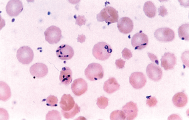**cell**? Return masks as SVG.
<instances>
[{
  "label": "cell",
  "mask_w": 189,
  "mask_h": 120,
  "mask_svg": "<svg viewBox=\"0 0 189 120\" xmlns=\"http://www.w3.org/2000/svg\"><path fill=\"white\" fill-rule=\"evenodd\" d=\"M148 40L147 36L142 32H138L132 37L131 45L135 50H141L147 45Z\"/></svg>",
  "instance_id": "cell-8"
},
{
  "label": "cell",
  "mask_w": 189,
  "mask_h": 120,
  "mask_svg": "<svg viewBox=\"0 0 189 120\" xmlns=\"http://www.w3.org/2000/svg\"><path fill=\"white\" fill-rule=\"evenodd\" d=\"M23 8V5L21 1L11 0L7 3L6 10V13L9 16L16 17L22 11Z\"/></svg>",
  "instance_id": "cell-7"
},
{
  "label": "cell",
  "mask_w": 189,
  "mask_h": 120,
  "mask_svg": "<svg viewBox=\"0 0 189 120\" xmlns=\"http://www.w3.org/2000/svg\"><path fill=\"white\" fill-rule=\"evenodd\" d=\"M187 51H186L182 53L181 59L184 64L188 67L189 52L188 51L187 52Z\"/></svg>",
  "instance_id": "cell-31"
},
{
  "label": "cell",
  "mask_w": 189,
  "mask_h": 120,
  "mask_svg": "<svg viewBox=\"0 0 189 120\" xmlns=\"http://www.w3.org/2000/svg\"><path fill=\"white\" fill-rule=\"evenodd\" d=\"M108 99L104 96H101L97 99L96 104L101 109H105L108 105Z\"/></svg>",
  "instance_id": "cell-27"
},
{
  "label": "cell",
  "mask_w": 189,
  "mask_h": 120,
  "mask_svg": "<svg viewBox=\"0 0 189 120\" xmlns=\"http://www.w3.org/2000/svg\"><path fill=\"white\" fill-rule=\"evenodd\" d=\"M72 72L68 67L63 68L60 72L59 80L61 82L67 86L71 83L72 81Z\"/></svg>",
  "instance_id": "cell-19"
},
{
  "label": "cell",
  "mask_w": 189,
  "mask_h": 120,
  "mask_svg": "<svg viewBox=\"0 0 189 120\" xmlns=\"http://www.w3.org/2000/svg\"><path fill=\"white\" fill-rule=\"evenodd\" d=\"M45 40L50 44H56L62 37L60 29L55 26H51L47 29L44 32Z\"/></svg>",
  "instance_id": "cell-5"
},
{
  "label": "cell",
  "mask_w": 189,
  "mask_h": 120,
  "mask_svg": "<svg viewBox=\"0 0 189 120\" xmlns=\"http://www.w3.org/2000/svg\"><path fill=\"white\" fill-rule=\"evenodd\" d=\"M117 26L120 32L127 34L131 32L133 25L132 20L130 18L124 17L121 18L118 22Z\"/></svg>",
  "instance_id": "cell-15"
},
{
  "label": "cell",
  "mask_w": 189,
  "mask_h": 120,
  "mask_svg": "<svg viewBox=\"0 0 189 120\" xmlns=\"http://www.w3.org/2000/svg\"><path fill=\"white\" fill-rule=\"evenodd\" d=\"M172 101L176 106L181 108L184 107L186 104L188 102V98L185 93L180 92L176 93L174 96Z\"/></svg>",
  "instance_id": "cell-20"
},
{
  "label": "cell",
  "mask_w": 189,
  "mask_h": 120,
  "mask_svg": "<svg viewBox=\"0 0 189 120\" xmlns=\"http://www.w3.org/2000/svg\"><path fill=\"white\" fill-rule=\"evenodd\" d=\"M122 110L125 114L126 120H133L137 116L138 109L137 105L132 101L127 103L122 107Z\"/></svg>",
  "instance_id": "cell-16"
},
{
  "label": "cell",
  "mask_w": 189,
  "mask_h": 120,
  "mask_svg": "<svg viewBox=\"0 0 189 120\" xmlns=\"http://www.w3.org/2000/svg\"><path fill=\"white\" fill-rule=\"evenodd\" d=\"M148 55L149 57L152 61L155 63L157 65H159V61L156 56L153 54L150 53H148Z\"/></svg>",
  "instance_id": "cell-35"
},
{
  "label": "cell",
  "mask_w": 189,
  "mask_h": 120,
  "mask_svg": "<svg viewBox=\"0 0 189 120\" xmlns=\"http://www.w3.org/2000/svg\"><path fill=\"white\" fill-rule=\"evenodd\" d=\"M87 87L86 81L83 78H79L74 80L71 85V88L74 95L80 96L87 91Z\"/></svg>",
  "instance_id": "cell-11"
},
{
  "label": "cell",
  "mask_w": 189,
  "mask_h": 120,
  "mask_svg": "<svg viewBox=\"0 0 189 120\" xmlns=\"http://www.w3.org/2000/svg\"><path fill=\"white\" fill-rule=\"evenodd\" d=\"M110 119L112 120H123L126 119V116L123 111L117 110L113 111L111 113Z\"/></svg>",
  "instance_id": "cell-25"
},
{
  "label": "cell",
  "mask_w": 189,
  "mask_h": 120,
  "mask_svg": "<svg viewBox=\"0 0 189 120\" xmlns=\"http://www.w3.org/2000/svg\"><path fill=\"white\" fill-rule=\"evenodd\" d=\"M129 82L134 88L139 89L144 86L146 82L144 74L140 72L132 73L129 77Z\"/></svg>",
  "instance_id": "cell-9"
},
{
  "label": "cell",
  "mask_w": 189,
  "mask_h": 120,
  "mask_svg": "<svg viewBox=\"0 0 189 120\" xmlns=\"http://www.w3.org/2000/svg\"><path fill=\"white\" fill-rule=\"evenodd\" d=\"M60 107L64 111L71 109L75 105V101L70 94H64L62 96L60 102Z\"/></svg>",
  "instance_id": "cell-17"
},
{
  "label": "cell",
  "mask_w": 189,
  "mask_h": 120,
  "mask_svg": "<svg viewBox=\"0 0 189 120\" xmlns=\"http://www.w3.org/2000/svg\"><path fill=\"white\" fill-rule=\"evenodd\" d=\"M16 57L20 63L24 64H28L33 59L34 53L33 50L30 47L23 46L17 50Z\"/></svg>",
  "instance_id": "cell-4"
},
{
  "label": "cell",
  "mask_w": 189,
  "mask_h": 120,
  "mask_svg": "<svg viewBox=\"0 0 189 120\" xmlns=\"http://www.w3.org/2000/svg\"><path fill=\"white\" fill-rule=\"evenodd\" d=\"M189 27L188 24H184L179 27L178 29V35L181 40L188 41Z\"/></svg>",
  "instance_id": "cell-23"
},
{
  "label": "cell",
  "mask_w": 189,
  "mask_h": 120,
  "mask_svg": "<svg viewBox=\"0 0 189 120\" xmlns=\"http://www.w3.org/2000/svg\"><path fill=\"white\" fill-rule=\"evenodd\" d=\"M143 10L145 15L149 17L152 18L155 16V6L154 4L150 1L145 3L143 7Z\"/></svg>",
  "instance_id": "cell-22"
},
{
  "label": "cell",
  "mask_w": 189,
  "mask_h": 120,
  "mask_svg": "<svg viewBox=\"0 0 189 120\" xmlns=\"http://www.w3.org/2000/svg\"><path fill=\"white\" fill-rule=\"evenodd\" d=\"M84 74L87 78L91 81L102 79L104 76V70L100 64L92 63L89 64L85 69Z\"/></svg>",
  "instance_id": "cell-3"
},
{
  "label": "cell",
  "mask_w": 189,
  "mask_h": 120,
  "mask_svg": "<svg viewBox=\"0 0 189 120\" xmlns=\"http://www.w3.org/2000/svg\"><path fill=\"white\" fill-rule=\"evenodd\" d=\"M112 50L110 46L104 42H99L95 44L92 49V54L99 60L104 61L110 56Z\"/></svg>",
  "instance_id": "cell-2"
},
{
  "label": "cell",
  "mask_w": 189,
  "mask_h": 120,
  "mask_svg": "<svg viewBox=\"0 0 189 120\" xmlns=\"http://www.w3.org/2000/svg\"><path fill=\"white\" fill-rule=\"evenodd\" d=\"M58 101L57 97L50 95L46 98V105L51 107L56 106H57Z\"/></svg>",
  "instance_id": "cell-28"
},
{
  "label": "cell",
  "mask_w": 189,
  "mask_h": 120,
  "mask_svg": "<svg viewBox=\"0 0 189 120\" xmlns=\"http://www.w3.org/2000/svg\"><path fill=\"white\" fill-rule=\"evenodd\" d=\"M161 66L166 70L173 69L176 64V58L174 54L165 52L161 59Z\"/></svg>",
  "instance_id": "cell-13"
},
{
  "label": "cell",
  "mask_w": 189,
  "mask_h": 120,
  "mask_svg": "<svg viewBox=\"0 0 189 120\" xmlns=\"http://www.w3.org/2000/svg\"><path fill=\"white\" fill-rule=\"evenodd\" d=\"M146 98V104L150 107H154L156 105L157 101L155 97L149 96H147Z\"/></svg>",
  "instance_id": "cell-29"
},
{
  "label": "cell",
  "mask_w": 189,
  "mask_h": 120,
  "mask_svg": "<svg viewBox=\"0 0 189 120\" xmlns=\"http://www.w3.org/2000/svg\"><path fill=\"white\" fill-rule=\"evenodd\" d=\"M122 57L125 59L128 60L132 56L130 50L128 48H125L122 52Z\"/></svg>",
  "instance_id": "cell-30"
},
{
  "label": "cell",
  "mask_w": 189,
  "mask_h": 120,
  "mask_svg": "<svg viewBox=\"0 0 189 120\" xmlns=\"http://www.w3.org/2000/svg\"><path fill=\"white\" fill-rule=\"evenodd\" d=\"M86 19L84 17V16H81L79 15L77 17L76 20L75 24H77L81 26L83 24H85Z\"/></svg>",
  "instance_id": "cell-32"
},
{
  "label": "cell",
  "mask_w": 189,
  "mask_h": 120,
  "mask_svg": "<svg viewBox=\"0 0 189 120\" xmlns=\"http://www.w3.org/2000/svg\"><path fill=\"white\" fill-rule=\"evenodd\" d=\"M158 11L159 15L162 16V17H164L168 14L167 9L163 6H161L158 8Z\"/></svg>",
  "instance_id": "cell-34"
},
{
  "label": "cell",
  "mask_w": 189,
  "mask_h": 120,
  "mask_svg": "<svg viewBox=\"0 0 189 120\" xmlns=\"http://www.w3.org/2000/svg\"><path fill=\"white\" fill-rule=\"evenodd\" d=\"M80 107L76 103L74 107L69 111H64L62 110L61 112L64 118L69 119L74 117L80 111Z\"/></svg>",
  "instance_id": "cell-24"
},
{
  "label": "cell",
  "mask_w": 189,
  "mask_h": 120,
  "mask_svg": "<svg viewBox=\"0 0 189 120\" xmlns=\"http://www.w3.org/2000/svg\"><path fill=\"white\" fill-rule=\"evenodd\" d=\"M60 113L57 111H49L46 116V120H61Z\"/></svg>",
  "instance_id": "cell-26"
},
{
  "label": "cell",
  "mask_w": 189,
  "mask_h": 120,
  "mask_svg": "<svg viewBox=\"0 0 189 120\" xmlns=\"http://www.w3.org/2000/svg\"><path fill=\"white\" fill-rule=\"evenodd\" d=\"M120 87V85L116 79L114 78L110 77L104 83L103 89L107 93L111 94L118 90Z\"/></svg>",
  "instance_id": "cell-18"
},
{
  "label": "cell",
  "mask_w": 189,
  "mask_h": 120,
  "mask_svg": "<svg viewBox=\"0 0 189 120\" xmlns=\"http://www.w3.org/2000/svg\"><path fill=\"white\" fill-rule=\"evenodd\" d=\"M146 71L148 77L153 81H159L162 77V73L161 68L154 63L149 64L146 67Z\"/></svg>",
  "instance_id": "cell-12"
},
{
  "label": "cell",
  "mask_w": 189,
  "mask_h": 120,
  "mask_svg": "<svg viewBox=\"0 0 189 120\" xmlns=\"http://www.w3.org/2000/svg\"><path fill=\"white\" fill-rule=\"evenodd\" d=\"M154 36L157 40L161 42H170L175 38V33L171 29L167 27L159 28L155 32Z\"/></svg>",
  "instance_id": "cell-6"
},
{
  "label": "cell",
  "mask_w": 189,
  "mask_h": 120,
  "mask_svg": "<svg viewBox=\"0 0 189 120\" xmlns=\"http://www.w3.org/2000/svg\"><path fill=\"white\" fill-rule=\"evenodd\" d=\"M118 17V11L110 6H107L104 8L97 15L98 21H105L108 25L117 22Z\"/></svg>",
  "instance_id": "cell-1"
},
{
  "label": "cell",
  "mask_w": 189,
  "mask_h": 120,
  "mask_svg": "<svg viewBox=\"0 0 189 120\" xmlns=\"http://www.w3.org/2000/svg\"><path fill=\"white\" fill-rule=\"evenodd\" d=\"M0 99L5 101L8 99L11 96V92L10 88L5 83L0 82Z\"/></svg>",
  "instance_id": "cell-21"
},
{
  "label": "cell",
  "mask_w": 189,
  "mask_h": 120,
  "mask_svg": "<svg viewBox=\"0 0 189 120\" xmlns=\"http://www.w3.org/2000/svg\"><path fill=\"white\" fill-rule=\"evenodd\" d=\"M125 61L121 58L115 60V64L117 68L119 69L122 68L124 67Z\"/></svg>",
  "instance_id": "cell-33"
},
{
  "label": "cell",
  "mask_w": 189,
  "mask_h": 120,
  "mask_svg": "<svg viewBox=\"0 0 189 120\" xmlns=\"http://www.w3.org/2000/svg\"><path fill=\"white\" fill-rule=\"evenodd\" d=\"M58 57L62 60H68L73 56L74 51L73 48L67 45L63 44L60 46L56 51Z\"/></svg>",
  "instance_id": "cell-10"
},
{
  "label": "cell",
  "mask_w": 189,
  "mask_h": 120,
  "mask_svg": "<svg viewBox=\"0 0 189 120\" xmlns=\"http://www.w3.org/2000/svg\"><path fill=\"white\" fill-rule=\"evenodd\" d=\"M30 71L32 75L38 78H41L47 74L48 68L47 66L43 63H36L31 66Z\"/></svg>",
  "instance_id": "cell-14"
}]
</instances>
